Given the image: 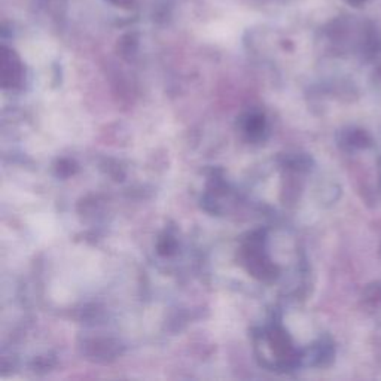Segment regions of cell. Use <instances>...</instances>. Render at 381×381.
Segmentation results:
<instances>
[{
	"label": "cell",
	"mask_w": 381,
	"mask_h": 381,
	"mask_svg": "<svg viewBox=\"0 0 381 381\" xmlns=\"http://www.w3.org/2000/svg\"><path fill=\"white\" fill-rule=\"evenodd\" d=\"M264 125H265V121H264V116L261 115H250L249 119H247V124H246V132L249 134H259L264 130Z\"/></svg>",
	"instance_id": "1"
},
{
	"label": "cell",
	"mask_w": 381,
	"mask_h": 381,
	"mask_svg": "<svg viewBox=\"0 0 381 381\" xmlns=\"http://www.w3.org/2000/svg\"><path fill=\"white\" fill-rule=\"evenodd\" d=\"M176 245H174V241L170 238V237H167L163 240V245H160V254L163 255H170L173 250H174Z\"/></svg>",
	"instance_id": "2"
}]
</instances>
